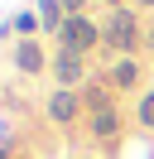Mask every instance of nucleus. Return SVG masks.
I'll list each match as a JSON object with an SVG mask.
<instances>
[{"label":"nucleus","instance_id":"obj_8","mask_svg":"<svg viewBox=\"0 0 154 159\" xmlns=\"http://www.w3.org/2000/svg\"><path fill=\"white\" fill-rule=\"evenodd\" d=\"M15 29H19V34H34V29H38V15H19Z\"/></svg>","mask_w":154,"mask_h":159},{"label":"nucleus","instance_id":"obj_6","mask_svg":"<svg viewBox=\"0 0 154 159\" xmlns=\"http://www.w3.org/2000/svg\"><path fill=\"white\" fill-rule=\"evenodd\" d=\"M92 125H96V135H116V130H120V116L106 106V111H96V120H92Z\"/></svg>","mask_w":154,"mask_h":159},{"label":"nucleus","instance_id":"obj_9","mask_svg":"<svg viewBox=\"0 0 154 159\" xmlns=\"http://www.w3.org/2000/svg\"><path fill=\"white\" fill-rule=\"evenodd\" d=\"M38 15H43V24H58V0H43V5H38Z\"/></svg>","mask_w":154,"mask_h":159},{"label":"nucleus","instance_id":"obj_2","mask_svg":"<svg viewBox=\"0 0 154 159\" xmlns=\"http://www.w3.org/2000/svg\"><path fill=\"white\" fill-rule=\"evenodd\" d=\"M101 39L111 43V48H130V43H135V20H130L125 10H116V15H111V24L101 29Z\"/></svg>","mask_w":154,"mask_h":159},{"label":"nucleus","instance_id":"obj_7","mask_svg":"<svg viewBox=\"0 0 154 159\" xmlns=\"http://www.w3.org/2000/svg\"><path fill=\"white\" fill-rule=\"evenodd\" d=\"M111 82H116V87H135V63H116V68H111Z\"/></svg>","mask_w":154,"mask_h":159},{"label":"nucleus","instance_id":"obj_13","mask_svg":"<svg viewBox=\"0 0 154 159\" xmlns=\"http://www.w3.org/2000/svg\"><path fill=\"white\" fill-rule=\"evenodd\" d=\"M111 5H120V0H111Z\"/></svg>","mask_w":154,"mask_h":159},{"label":"nucleus","instance_id":"obj_10","mask_svg":"<svg viewBox=\"0 0 154 159\" xmlns=\"http://www.w3.org/2000/svg\"><path fill=\"white\" fill-rule=\"evenodd\" d=\"M140 120H144V125H154V97H144V106H140Z\"/></svg>","mask_w":154,"mask_h":159},{"label":"nucleus","instance_id":"obj_5","mask_svg":"<svg viewBox=\"0 0 154 159\" xmlns=\"http://www.w3.org/2000/svg\"><path fill=\"white\" fill-rule=\"evenodd\" d=\"M15 63H19L24 72H38V68H43V53H38V43H19V48H15Z\"/></svg>","mask_w":154,"mask_h":159},{"label":"nucleus","instance_id":"obj_1","mask_svg":"<svg viewBox=\"0 0 154 159\" xmlns=\"http://www.w3.org/2000/svg\"><path fill=\"white\" fill-rule=\"evenodd\" d=\"M63 43H67V53L92 48V43H96V24L82 20V15H67V20H63Z\"/></svg>","mask_w":154,"mask_h":159},{"label":"nucleus","instance_id":"obj_4","mask_svg":"<svg viewBox=\"0 0 154 159\" xmlns=\"http://www.w3.org/2000/svg\"><path fill=\"white\" fill-rule=\"evenodd\" d=\"M77 77H82V53H63V58H58V82H63V92L72 87Z\"/></svg>","mask_w":154,"mask_h":159},{"label":"nucleus","instance_id":"obj_12","mask_svg":"<svg viewBox=\"0 0 154 159\" xmlns=\"http://www.w3.org/2000/svg\"><path fill=\"white\" fill-rule=\"evenodd\" d=\"M0 159H5V145H0Z\"/></svg>","mask_w":154,"mask_h":159},{"label":"nucleus","instance_id":"obj_3","mask_svg":"<svg viewBox=\"0 0 154 159\" xmlns=\"http://www.w3.org/2000/svg\"><path fill=\"white\" fill-rule=\"evenodd\" d=\"M48 116H53L58 125H67V120L77 116V97H72V92H53V101H48Z\"/></svg>","mask_w":154,"mask_h":159},{"label":"nucleus","instance_id":"obj_11","mask_svg":"<svg viewBox=\"0 0 154 159\" xmlns=\"http://www.w3.org/2000/svg\"><path fill=\"white\" fill-rule=\"evenodd\" d=\"M63 5H67V10H77V5H82V0H63Z\"/></svg>","mask_w":154,"mask_h":159}]
</instances>
